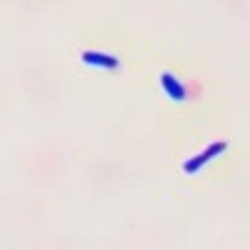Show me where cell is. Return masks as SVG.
Listing matches in <instances>:
<instances>
[{
	"instance_id": "obj_1",
	"label": "cell",
	"mask_w": 250,
	"mask_h": 250,
	"mask_svg": "<svg viewBox=\"0 0 250 250\" xmlns=\"http://www.w3.org/2000/svg\"><path fill=\"white\" fill-rule=\"evenodd\" d=\"M228 148V143H213V145H208V148L200 153V155H195V158H190V160H185V165H183V170L188 173V175H193V173H198L203 165L208 163V160H213L215 155H220L223 150Z\"/></svg>"
},
{
	"instance_id": "obj_2",
	"label": "cell",
	"mask_w": 250,
	"mask_h": 250,
	"mask_svg": "<svg viewBox=\"0 0 250 250\" xmlns=\"http://www.w3.org/2000/svg\"><path fill=\"white\" fill-rule=\"evenodd\" d=\"M83 62H85V65H95V68H105V70H115V68L120 65L115 55L95 53V50H88V53H83Z\"/></svg>"
},
{
	"instance_id": "obj_3",
	"label": "cell",
	"mask_w": 250,
	"mask_h": 250,
	"mask_svg": "<svg viewBox=\"0 0 250 250\" xmlns=\"http://www.w3.org/2000/svg\"><path fill=\"white\" fill-rule=\"evenodd\" d=\"M160 85H163L165 93H168L170 100H178V103H180V100H185V95H188V93H185V85H183L180 80H175L170 73H163V75H160Z\"/></svg>"
}]
</instances>
